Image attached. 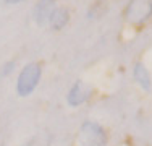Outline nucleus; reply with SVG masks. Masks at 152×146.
Listing matches in <instances>:
<instances>
[{
  "instance_id": "7",
  "label": "nucleus",
  "mask_w": 152,
  "mask_h": 146,
  "mask_svg": "<svg viewBox=\"0 0 152 146\" xmlns=\"http://www.w3.org/2000/svg\"><path fill=\"white\" fill-rule=\"evenodd\" d=\"M70 21V12H68V8H65V7H57L55 10H53V13L50 15V26L53 29H61L65 28V24Z\"/></svg>"
},
{
  "instance_id": "3",
  "label": "nucleus",
  "mask_w": 152,
  "mask_h": 146,
  "mask_svg": "<svg viewBox=\"0 0 152 146\" xmlns=\"http://www.w3.org/2000/svg\"><path fill=\"white\" fill-rule=\"evenodd\" d=\"M152 16V0H129L125 8V20L133 26H142Z\"/></svg>"
},
{
  "instance_id": "2",
  "label": "nucleus",
  "mask_w": 152,
  "mask_h": 146,
  "mask_svg": "<svg viewBox=\"0 0 152 146\" xmlns=\"http://www.w3.org/2000/svg\"><path fill=\"white\" fill-rule=\"evenodd\" d=\"M108 141L107 131L96 122H84L78 133V145L79 146H105Z\"/></svg>"
},
{
  "instance_id": "8",
  "label": "nucleus",
  "mask_w": 152,
  "mask_h": 146,
  "mask_svg": "<svg viewBox=\"0 0 152 146\" xmlns=\"http://www.w3.org/2000/svg\"><path fill=\"white\" fill-rule=\"evenodd\" d=\"M13 68H15V62H8V63H5L3 68H2V76H8L10 73L13 72Z\"/></svg>"
},
{
  "instance_id": "5",
  "label": "nucleus",
  "mask_w": 152,
  "mask_h": 146,
  "mask_svg": "<svg viewBox=\"0 0 152 146\" xmlns=\"http://www.w3.org/2000/svg\"><path fill=\"white\" fill-rule=\"evenodd\" d=\"M55 8H57L55 0H37V3H36V7H34V12H32V16H34L36 23H37L39 26L45 24L47 21L50 20V15L53 13Z\"/></svg>"
},
{
  "instance_id": "9",
  "label": "nucleus",
  "mask_w": 152,
  "mask_h": 146,
  "mask_svg": "<svg viewBox=\"0 0 152 146\" xmlns=\"http://www.w3.org/2000/svg\"><path fill=\"white\" fill-rule=\"evenodd\" d=\"M3 2H5V3H10V5H12V3H20V2H24V0H3Z\"/></svg>"
},
{
  "instance_id": "4",
  "label": "nucleus",
  "mask_w": 152,
  "mask_h": 146,
  "mask_svg": "<svg viewBox=\"0 0 152 146\" xmlns=\"http://www.w3.org/2000/svg\"><path fill=\"white\" fill-rule=\"evenodd\" d=\"M91 96H92V88L89 85H86L84 81L78 80V81L71 86V89L68 91L66 102L71 105V107H78V105L84 104Z\"/></svg>"
},
{
  "instance_id": "1",
  "label": "nucleus",
  "mask_w": 152,
  "mask_h": 146,
  "mask_svg": "<svg viewBox=\"0 0 152 146\" xmlns=\"http://www.w3.org/2000/svg\"><path fill=\"white\" fill-rule=\"evenodd\" d=\"M42 75V68L39 63L32 62V63H28L21 68L20 75H18L16 80V93L18 96L26 97L29 94L34 93V89L39 85V80H41Z\"/></svg>"
},
{
  "instance_id": "6",
  "label": "nucleus",
  "mask_w": 152,
  "mask_h": 146,
  "mask_svg": "<svg viewBox=\"0 0 152 146\" xmlns=\"http://www.w3.org/2000/svg\"><path fill=\"white\" fill-rule=\"evenodd\" d=\"M133 78L141 86L142 91H146V93H151L152 91V76L142 62H137L133 67Z\"/></svg>"
}]
</instances>
